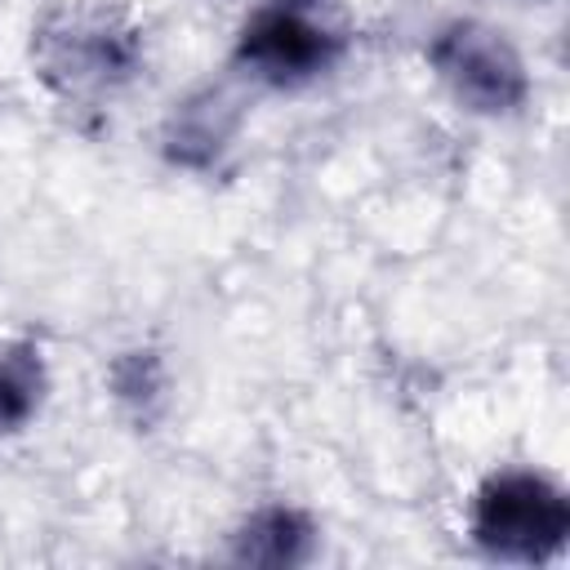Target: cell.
<instances>
[{
  "mask_svg": "<svg viewBox=\"0 0 570 570\" xmlns=\"http://www.w3.org/2000/svg\"><path fill=\"white\" fill-rule=\"evenodd\" d=\"M468 534L494 561H512V566L552 561L570 534L566 490L534 468L490 472L472 494Z\"/></svg>",
  "mask_w": 570,
  "mask_h": 570,
  "instance_id": "obj_1",
  "label": "cell"
},
{
  "mask_svg": "<svg viewBox=\"0 0 570 570\" xmlns=\"http://www.w3.org/2000/svg\"><path fill=\"white\" fill-rule=\"evenodd\" d=\"M423 58L441 80V89L472 116L499 120V116H517L530 102V71L517 45L481 18L441 22L428 36Z\"/></svg>",
  "mask_w": 570,
  "mask_h": 570,
  "instance_id": "obj_2",
  "label": "cell"
},
{
  "mask_svg": "<svg viewBox=\"0 0 570 570\" xmlns=\"http://www.w3.org/2000/svg\"><path fill=\"white\" fill-rule=\"evenodd\" d=\"M303 4L307 0L267 4L240 27L232 62L249 80L267 89H298V85L321 80L343 58V40L325 22H316Z\"/></svg>",
  "mask_w": 570,
  "mask_h": 570,
  "instance_id": "obj_3",
  "label": "cell"
},
{
  "mask_svg": "<svg viewBox=\"0 0 570 570\" xmlns=\"http://www.w3.org/2000/svg\"><path fill=\"white\" fill-rule=\"evenodd\" d=\"M45 67L49 71H62L67 85H71V94L116 89L138 67V36L134 31H120L116 22H102V18L71 22L62 31H49Z\"/></svg>",
  "mask_w": 570,
  "mask_h": 570,
  "instance_id": "obj_4",
  "label": "cell"
},
{
  "mask_svg": "<svg viewBox=\"0 0 570 570\" xmlns=\"http://www.w3.org/2000/svg\"><path fill=\"white\" fill-rule=\"evenodd\" d=\"M316 552V521L294 503H263L232 530L236 566H303Z\"/></svg>",
  "mask_w": 570,
  "mask_h": 570,
  "instance_id": "obj_5",
  "label": "cell"
},
{
  "mask_svg": "<svg viewBox=\"0 0 570 570\" xmlns=\"http://www.w3.org/2000/svg\"><path fill=\"white\" fill-rule=\"evenodd\" d=\"M49 392L45 352L31 338H0V436L22 432Z\"/></svg>",
  "mask_w": 570,
  "mask_h": 570,
  "instance_id": "obj_6",
  "label": "cell"
}]
</instances>
